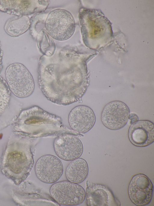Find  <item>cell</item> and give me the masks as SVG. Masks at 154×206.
Here are the masks:
<instances>
[{"label":"cell","mask_w":154,"mask_h":206,"mask_svg":"<svg viewBox=\"0 0 154 206\" xmlns=\"http://www.w3.org/2000/svg\"><path fill=\"white\" fill-rule=\"evenodd\" d=\"M30 24V21L28 17L16 16L7 21L4 26V29L9 35L17 37L27 31Z\"/></svg>","instance_id":"cell-16"},{"label":"cell","mask_w":154,"mask_h":206,"mask_svg":"<svg viewBox=\"0 0 154 206\" xmlns=\"http://www.w3.org/2000/svg\"><path fill=\"white\" fill-rule=\"evenodd\" d=\"M53 147L58 157L66 161H72L79 158L83 150L80 140L75 136L68 133L62 134L56 137Z\"/></svg>","instance_id":"cell-10"},{"label":"cell","mask_w":154,"mask_h":206,"mask_svg":"<svg viewBox=\"0 0 154 206\" xmlns=\"http://www.w3.org/2000/svg\"><path fill=\"white\" fill-rule=\"evenodd\" d=\"M88 172L87 162L84 159L79 158L72 161L68 165L66 170L65 175L68 181L79 184L85 179Z\"/></svg>","instance_id":"cell-15"},{"label":"cell","mask_w":154,"mask_h":206,"mask_svg":"<svg viewBox=\"0 0 154 206\" xmlns=\"http://www.w3.org/2000/svg\"><path fill=\"white\" fill-rule=\"evenodd\" d=\"M33 159L31 147L23 138H15L8 142L2 156L1 168L3 174L19 185L28 176Z\"/></svg>","instance_id":"cell-2"},{"label":"cell","mask_w":154,"mask_h":206,"mask_svg":"<svg viewBox=\"0 0 154 206\" xmlns=\"http://www.w3.org/2000/svg\"><path fill=\"white\" fill-rule=\"evenodd\" d=\"M3 56V51L1 48L0 42V73L2 68V58Z\"/></svg>","instance_id":"cell-19"},{"label":"cell","mask_w":154,"mask_h":206,"mask_svg":"<svg viewBox=\"0 0 154 206\" xmlns=\"http://www.w3.org/2000/svg\"><path fill=\"white\" fill-rule=\"evenodd\" d=\"M45 26L51 37L63 41L67 40L72 35L75 24L70 12L65 9H57L49 13L45 21Z\"/></svg>","instance_id":"cell-5"},{"label":"cell","mask_w":154,"mask_h":206,"mask_svg":"<svg viewBox=\"0 0 154 206\" xmlns=\"http://www.w3.org/2000/svg\"><path fill=\"white\" fill-rule=\"evenodd\" d=\"M153 192V184L146 175L139 174L131 179L128 188V194L131 201L135 205L143 206L151 201Z\"/></svg>","instance_id":"cell-9"},{"label":"cell","mask_w":154,"mask_h":206,"mask_svg":"<svg viewBox=\"0 0 154 206\" xmlns=\"http://www.w3.org/2000/svg\"><path fill=\"white\" fill-rule=\"evenodd\" d=\"M128 119L130 120V123L132 124L138 121V117L136 114L131 113L130 114Z\"/></svg>","instance_id":"cell-18"},{"label":"cell","mask_w":154,"mask_h":206,"mask_svg":"<svg viewBox=\"0 0 154 206\" xmlns=\"http://www.w3.org/2000/svg\"><path fill=\"white\" fill-rule=\"evenodd\" d=\"M37 0H0V11L17 16H26L44 10V2Z\"/></svg>","instance_id":"cell-12"},{"label":"cell","mask_w":154,"mask_h":206,"mask_svg":"<svg viewBox=\"0 0 154 206\" xmlns=\"http://www.w3.org/2000/svg\"><path fill=\"white\" fill-rule=\"evenodd\" d=\"M131 142L140 147L147 146L154 141V124L147 120L137 121L130 127L128 133Z\"/></svg>","instance_id":"cell-14"},{"label":"cell","mask_w":154,"mask_h":206,"mask_svg":"<svg viewBox=\"0 0 154 206\" xmlns=\"http://www.w3.org/2000/svg\"><path fill=\"white\" fill-rule=\"evenodd\" d=\"M10 91L6 82L0 76V115L4 112L8 104Z\"/></svg>","instance_id":"cell-17"},{"label":"cell","mask_w":154,"mask_h":206,"mask_svg":"<svg viewBox=\"0 0 154 206\" xmlns=\"http://www.w3.org/2000/svg\"><path fill=\"white\" fill-rule=\"evenodd\" d=\"M70 55L67 61L60 55L57 63L42 62L38 70L42 92L48 100L58 105H67L78 101L88 84L87 71L79 56Z\"/></svg>","instance_id":"cell-1"},{"label":"cell","mask_w":154,"mask_h":206,"mask_svg":"<svg viewBox=\"0 0 154 206\" xmlns=\"http://www.w3.org/2000/svg\"><path fill=\"white\" fill-rule=\"evenodd\" d=\"M129 114V109L125 103L120 101H112L103 108L101 114V121L107 128L117 130L126 124Z\"/></svg>","instance_id":"cell-7"},{"label":"cell","mask_w":154,"mask_h":206,"mask_svg":"<svg viewBox=\"0 0 154 206\" xmlns=\"http://www.w3.org/2000/svg\"><path fill=\"white\" fill-rule=\"evenodd\" d=\"M35 170L37 177L40 181L51 184L56 182L61 177L63 166L57 157L51 155H46L38 159Z\"/></svg>","instance_id":"cell-8"},{"label":"cell","mask_w":154,"mask_h":206,"mask_svg":"<svg viewBox=\"0 0 154 206\" xmlns=\"http://www.w3.org/2000/svg\"><path fill=\"white\" fill-rule=\"evenodd\" d=\"M87 205L91 206H119L120 203L111 190L103 185L87 182Z\"/></svg>","instance_id":"cell-11"},{"label":"cell","mask_w":154,"mask_h":206,"mask_svg":"<svg viewBox=\"0 0 154 206\" xmlns=\"http://www.w3.org/2000/svg\"><path fill=\"white\" fill-rule=\"evenodd\" d=\"M5 74L9 89L16 96L26 98L33 92L35 84L33 77L22 64H11L7 68Z\"/></svg>","instance_id":"cell-4"},{"label":"cell","mask_w":154,"mask_h":206,"mask_svg":"<svg viewBox=\"0 0 154 206\" xmlns=\"http://www.w3.org/2000/svg\"><path fill=\"white\" fill-rule=\"evenodd\" d=\"M50 194L59 204L63 206H75L82 204L86 198L83 188L69 181L56 182L50 188Z\"/></svg>","instance_id":"cell-6"},{"label":"cell","mask_w":154,"mask_h":206,"mask_svg":"<svg viewBox=\"0 0 154 206\" xmlns=\"http://www.w3.org/2000/svg\"><path fill=\"white\" fill-rule=\"evenodd\" d=\"M68 121L71 129L79 133L84 134L94 126L96 117L92 109L85 105H79L70 111Z\"/></svg>","instance_id":"cell-13"},{"label":"cell","mask_w":154,"mask_h":206,"mask_svg":"<svg viewBox=\"0 0 154 206\" xmlns=\"http://www.w3.org/2000/svg\"><path fill=\"white\" fill-rule=\"evenodd\" d=\"M14 129L17 131L34 136L65 130L61 118L36 106L20 112Z\"/></svg>","instance_id":"cell-3"}]
</instances>
